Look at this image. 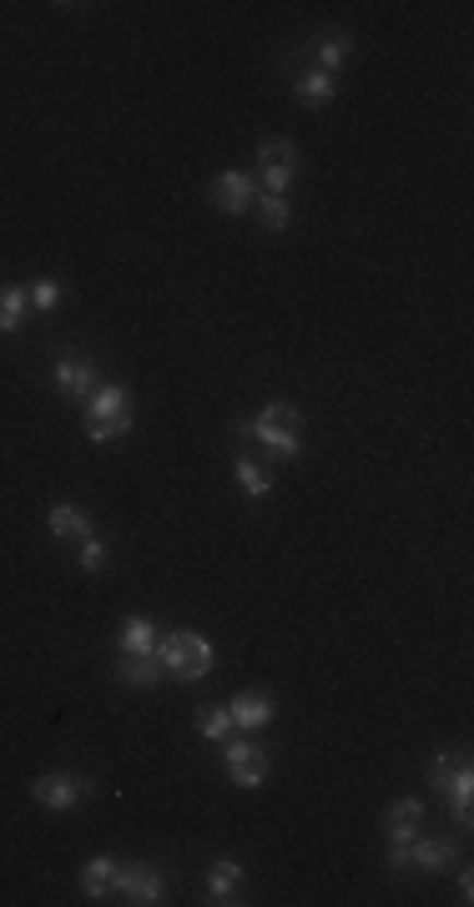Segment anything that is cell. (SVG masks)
Instances as JSON below:
<instances>
[{
  "mask_svg": "<svg viewBox=\"0 0 474 907\" xmlns=\"http://www.w3.org/2000/svg\"><path fill=\"white\" fill-rule=\"evenodd\" d=\"M298 429H304V414L293 404H263L252 419L237 423V434L242 439H258V444L268 449V454H277V460H298L304 454V439H298Z\"/></svg>",
  "mask_w": 474,
  "mask_h": 907,
  "instance_id": "6da1fadb",
  "label": "cell"
},
{
  "mask_svg": "<svg viewBox=\"0 0 474 907\" xmlns=\"http://www.w3.org/2000/svg\"><path fill=\"white\" fill-rule=\"evenodd\" d=\"M132 434V394L121 383H96L86 394V439L106 444V439Z\"/></svg>",
  "mask_w": 474,
  "mask_h": 907,
  "instance_id": "7a4b0ae2",
  "label": "cell"
},
{
  "mask_svg": "<svg viewBox=\"0 0 474 907\" xmlns=\"http://www.w3.org/2000/svg\"><path fill=\"white\" fill-rule=\"evenodd\" d=\"M157 656H162V671H167L171 681H202V676H212V666H217L212 641L198 631H167L157 641Z\"/></svg>",
  "mask_w": 474,
  "mask_h": 907,
  "instance_id": "3957f363",
  "label": "cell"
},
{
  "mask_svg": "<svg viewBox=\"0 0 474 907\" xmlns=\"http://www.w3.org/2000/svg\"><path fill=\"white\" fill-rule=\"evenodd\" d=\"M223 766H227V781L242 791H258L268 781V751L248 737H227L223 741Z\"/></svg>",
  "mask_w": 474,
  "mask_h": 907,
  "instance_id": "277c9868",
  "label": "cell"
},
{
  "mask_svg": "<svg viewBox=\"0 0 474 907\" xmlns=\"http://www.w3.org/2000/svg\"><path fill=\"white\" fill-rule=\"evenodd\" d=\"M111 897H121V903H132V907H157V903H167V878L152 862H127V868L117 862V893Z\"/></svg>",
  "mask_w": 474,
  "mask_h": 907,
  "instance_id": "5b68a950",
  "label": "cell"
},
{
  "mask_svg": "<svg viewBox=\"0 0 474 907\" xmlns=\"http://www.w3.org/2000/svg\"><path fill=\"white\" fill-rule=\"evenodd\" d=\"M86 791H92V781H86V776H76V772H46V776H36V781H31V797H36L46 812H71V807H76Z\"/></svg>",
  "mask_w": 474,
  "mask_h": 907,
  "instance_id": "8992f818",
  "label": "cell"
},
{
  "mask_svg": "<svg viewBox=\"0 0 474 907\" xmlns=\"http://www.w3.org/2000/svg\"><path fill=\"white\" fill-rule=\"evenodd\" d=\"M208 198L217 212H227V217H242V212H252V198H258V182H252L248 171H217L208 187Z\"/></svg>",
  "mask_w": 474,
  "mask_h": 907,
  "instance_id": "52a82bcc",
  "label": "cell"
},
{
  "mask_svg": "<svg viewBox=\"0 0 474 907\" xmlns=\"http://www.w3.org/2000/svg\"><path fill=\"white\" fill-rule=\"evenodd\" d=\"M454 868V842L449 837H414L404 842V872H429V878H439V872Z\"/></svg>",
  "mask_w": 474,
  "mask_h": 907,
  "instance_id": "ba28073f",
  "label": "cell"
},
{
  "mask_svg": "<svg viewBox=\"0 0 474 907\" xmlns=\"http://www.w3.org/2000/svg\"><path fill=\"white\" fill-rule=\"evenodd\" d=\"M51 383L61 389V394H71V398H86L96 389V363L86 354H56Z\"/></svg>",
  "mask_w": 474,
  "mask_h": 907,
  "instance_id": "9c48e42d",
  "label": "cell"
},
{
  "mask_svg": "<svg viewBox=\"0 0 474 907\" xmlns=\"http://www.w3.org/2000/svg\"><path fill=\"white\" fill-rule=\"evenodd\" d=\"M242 878H248V872H242V862H237V857H217V862H212L208 868V903L212 907H227V903H242Z\"/></svg>",
  "mask_w": 474,
  "mask_h": 907,
  "instance_id": "30bf717a",
  "label": "cell"
},
{
  "mask_svg": "<svg viewBox=\"0 0 474 907\" xmlns=\"http://www.w3.org/2000/svg\"><path fill=\"white\" fill-rule=\"evenodd\" d=\"M419 822H424L419 797H399V802H389V812H383V832H389L394 847H404V842L419 837Z\"/></svg>",
  "mask_w": 474,
  "mask_h": 907,
  "instance_id": "8fae6325",
  "label": "cell"
},
{
  "mask_svg": "<svg viewBox=\"0 0 474 907\" xmlns=\"http://www.w3.org/2000/svg\"><path fill=\"white\" fill-rule=\"evenodd\" d=\"M227 716H233L237 731H263V726L273 721V696H268V691H242V696H233Z\"/></svg>",
  "mask_w": 474,
  "mask_h": 907,
  "instance_id": "7c38bea8",
  "label": "cell"
},
{
  "mask_svg": "<svg viewBox=\"0 0 474 907\" xmlns=\"http://www.w3.org/2000/svg\"><path fill=\"white\" fill-rule=\"evenodd\" d=\"M157 641H162L157 625H152L146 616H132L117 631V656H157Z\"/></svg>",
  "mask_w": 474,
  "mask_h": 907,
  "instance_id": "4fadbf2b",
  "label": "cell"
},
{
  "mask_svg": "<svg viewBox=\"0 0 474 907\" xmlns=\"http://www.w3.org/2000/svg\"><path fill=\"white\" fill-rule=\"evenodd\" d=\"M111 893H117V857H92L81 868V897L86 903H106Z\"/></svg>",
  "mask_w": 474,
  "mask_h": 907,
  "instance_id": "5bb4252c",
  "label": "cell"
},
{
  "mask_svg": "<svg viewBox=\"0 0 474 907\" xmlns=\"http://www.w3.org/2000/svg\"><path fill=\"white\" fill-rule=\"evenodd\" d=\"M46 529H51L56 539H86L92 535V514L81 510V504H51V514H46Z\"/></svg>",
  "mask_w": 474,
  "mask_h": 907,
  "instance_id": "9a60e30c",
  "label": "cell"
},
{
  "mask_svg": "<svg viewBox=\"0 0 474 907\" xmlns=\"http://www.w3.org/2000/svg\"><path fill=\"white\" fill-rule=\"evenodd\" d=\"M348 56H354V40L343 36V31H329V36L313 40V71H343L348 67Z\"/></svg>",
  "mask_w": 474,
  "mask_h": 907,
  "instance_id": "2e32d148",
  "label": "cell"
},
{
  "mask_svg": "<svg viewBox=\"0 0 474 907\" xmlns=\"http://www.w3.org/2000/svg\"><path fill=\"white\" fill-rule=\"evenodd\" d=\"M293 96L308 106V111H323V106L339 96V86H333V76L329 71H304V76L293 81Z\"/></svg>",
  "mask_w": 474,
  "mask_h": 907,
  "instance_id": "e0dca14e",
  "label": "cell"
},
{
  "mask_svg": "<svg viewBox=\"0 0 474 907\" xmlns=\"http://www.w3.org/2000/svg\"><path fill=\"white\" fill-rule=\"evenodd\" d=\"M117 676L137 691H152L167 671H162V656H117Z\"/></svg>",
  "mask_w": 474,
  "mask_h": 907,
  "instance_id": "ac0fdd59",
  "label": "cell"
},
{
  "mask_svg": "<svg viewBox=\"0 0 474 907\" xmlns=\"http://www.w3.org/2000/svg\"><path fill=\"white\" fill-rule=\"evenodd\" d=\"M233 479L248 500H268V494H273V474H268L258 460H248V454H237L233 460Z\"/></svg>",
  "mask_w": 474,
  "mask_h": 907,
  "instance_id": "d6986e66",
  "label": "cell"
},
{
  "mask_svg": "<svg viewBox=\"0 0 474 907\" xmlns=\"http://www.w3.org/2000/svg\"><path fill=\"white\" fill-rule=\"evenodd\" d=\"M258 171H288V177H298V146H293L288 136L258 142Z\"/></svg>",
  "mask_w": 474,
  "mask_h": 907,
  "instance_id": "ffe728a7",
  "label": "cell"
},
{
  "mask_svg": "<svg viewBox=\"0 0 474 907\" xmlns=\"http://www.w3.org/2000/svg\"><path fill=\"white\" fill-rule=\"evenodd\" d=\"M31 308V293L21 283H0V333H21Z\"/></svg>",
  "mask_w": 474,
  "mask_h": 907,
  "instance_id": "44dd1931",
  "label": "cell"
},
{
  "mask_svg": "<svg viewBox=\"0 0 474 907\" xmlns=\"http://www.w3.org/2000/svg\"><path fill=\"white\" fill-rule=\"evenodd\" d=\"M445 802H449V816L460 822V827H470V802H474V772H470V762L454 772V781L445 787Z\"/></svg>",
  "mask_w": 474,
  "mask_h": 907,
  "instance_id": "7402d4cb",
  "label": "cell"
},
{
  "mask_svg": "<svg viewBox=\"0 0 474 907\" xmlns=\"http://www.w3.org/2000/svg\"><path fill=\"white\" fill-rule=\"evenodd\" d=\"M252 207H258V223H263L268 232H283V227L293 223L288 198H273V192H258V198H252Z\"/></svg>",
  "mask_w": 474,
  "mask_h": 907,
  "instance_id": "603a6c76",
  "label": "cell"
},
{
  "mask_svg": "<svg viewBox=\"0 0 474 907\" xmlns=\"http://www.w3.org/2000/svg\"><path fill=\"white\" fill-rule=\"evenodd\" d=\"M464 762H470V756H464V751H439L435 762H429V772H424V781H429V791H439V797H445V787H449V781H454V772H460Z\"/></svg>",
  "mask_w": 474,
  "mask_h": 907,
  "instance_id": "cb8c5ba5",
  "label": "cell"
},
{
  "mask_svg": "<svg viewBox=\"0 0 474 907\" xmlns=\"http://www.w3.org/2000/svg\"><path fill=\"white\" fill-rule=\"evenodd\" d=\"M106 560H111V550H106V539H96V535L76 539V565H81V575H102V570H106Z\"/></svg>",
  "mask_w": 474,
  "mask_h": 907,
  "instance_id": "d4e9b609",
  "label": "cell"
},
{
  "mask_svg": "<svg viewBox=\"0 0 474 907\" xmlns=\"http://www.w3.org/2000/svg\"><path fill=\"white\" fill-rule=\"evenodd\" d=\"M198 731H202V741H227L237 726L227 716V706H208V711H198Z\"/></svg>",
  "mask_w": 474,
  "mask_h": 907,
  "instance_id": "484cf974",
  "label": "cell"
},
{
  "mask_svg": "<svg viewBox=\"0 0 474 907\" xmlns=\"http://www.w3.org/2000/svg\"><path fill=\"white\" fill-rule=\"evenodd\" d=\"M31 308H40V313H51V308H61V298H67V288L56 283V277H36L31 283Z\"/></svg>",
  "mask_w": 474,
  "mask_h": 907,
  "instance_id": "4316f807",
  "label": "cell"
},
{
  "mask_svg": "<svg viewBox=\"0 0 474 907\" xmlns=\"http://www.w3.org/2000/svg\"><path fill=\"white\" fill-rule=\"evenodd\" d=\"M470 897H474V878H470V872H460V903H470Z\"/></svg>",
  "mask_w": 474,
  "mask_h": 907,
  "instance_id": "83f0119b",
  "label": "cell"
}]
</instances>
